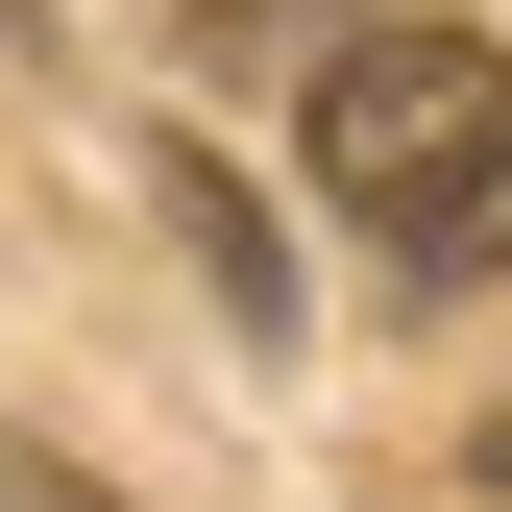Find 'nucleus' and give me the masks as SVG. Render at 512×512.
Masks as SVG:
<instances>
[{
	"label": "nucleus",
	"mask_w": 512,
	"mask_h": 512,
	"mask_svg": "<svg viewBox=\"0 0 512 512\" xmlns=\"http://www.w3.org/2000/svg\"><path fill=\"white\" fill-rule=\"evenodd\" d=\"M293 122H317V196L391 244V269H512V49H464V25H342Z\"/></svg>",
	"instance_id": "1"
},
{
	"label": "nucleus",
	"mask_w": 512,
	"mask_h": 512,
	"mask_svg": "<svg viewBox=\"0 0 512 512\" xmlns=\"http://www.w3.org/2000/svg\"><path fill=\"white\" fill-rule=\"evenodd\" d=\"M0 512H122V488L74 464V439H0Z\"/></svg>",
	"instance_id": "2"
},
{
	"label": "nucleus",
	"mask_w": 512,
	"mask_h": 512,
	"mask_svg": "<svg viewBox=\"0 0 512 512\" xmlns=\"http://www.w3.org/2000/svg\"><path fill=\"white\" fill-rule=\"evenodd\" d=\"M293 25H342V0H196V49H293Z\"/></svg>",
	"instance_id": "3"
},
{
	"label": "nucleus",
	"mask_w": 512,
	"mask_h": 512,
	"mask_svg": "<svg viewBox=\"0 0 512 512\" xmlns=\"http://www.w3.org/2000/svg\"><path fill=\"white\" fill-rule=\"evenodd\" d=\"M488 488H512V439H488Z\"/></svg>",
	"instance_id": "4"
}]
</instances>
